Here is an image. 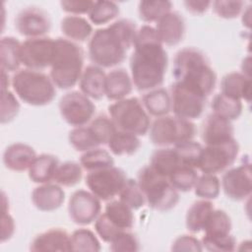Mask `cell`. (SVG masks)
<instances>
[{"label": "cell", "instance_id": "cell-1", "mask_svg": "<svg viewBox=\"0 0 252 252\" xmlns=\"http://www.w3.org/2000/svg\"><path fill=\"white\" fill-rule=\"evenodd\" d=\"M168 56L154 27L145 25L137 32L130 57L133 85L139 91L158 88L164 80Z\"/></svg>", "mask_w": 252, "mask_h": 252}, {"label": "cell", "instance_id": "cell-2", "mask_svg": "<svg viewBox=\"0 0 252 252\" xmlns=\"http://www.w3.org/2000/svg\"><path fill=\"white\" fill-rule=\"evenodd\" d=\"M137 32L135 23L128 19H120L106 28L96 30L88 45L91 61L100 68L121 64L127 51L134 46Z\"/></svg>", "mask_w": 252, "mask_h": 252}, {"label": "cell", "instance_id": "cell-3", "mask_svg": "<svg viewBox=\"0 0 252 252\" xmlns=\"http://www.w3.org/2000/svg\"><path fill=\"white\" fill-rule=\"evenodd\" d=\"M172 75L175 82L191 88L206 97L215 90L217 75L206 55L195 47L180 49L174 57Z\"/></svg>", "mask_w": 252, "mask_h": 252}, {"label": "cell", "instance_id": "cell-4", "mask_svg": "<svg viewBox=\"0 0 252 252\" xmlns=\"http://www.w3.org/2000/svg\"><path fill=\"white\" fill-rule=\"evenodd\" d=\"M83 66L84 51L82 47L67 38H56L49 76L55 87L68 90L76 86L84 71Z\"/></svg>", "mask_w": 252, "mask_h": 252}, {"label": "cell", "instance_id": "cell-5", "mask_svg": "<svg viewBox=\"0 0 252 252\" xmlns=\"http://www.w3.org/2000/svg\"><path fill=\"white\" fill-rule=\"evenodd\" d=\"M11 84L17 96L30 105L49 104L56 95L51 78L40 71L22 69L14 74Z\"/></svg>", "mask_w": 252, "mask_h": 252}, {"label": "cell", "instance_id": "cell-6", "mask_svg": "<svg viewBox=\"0 0 252 252\" xmlns=\"http://www.w3.org/2000/svg\"><path fill=\"white\" fill-rule=\"evenodd\" d=\"M137 182L150 208L166 212L177 205L179 201L178 191L171 185L168 177L157 172L150 164L139 170Z\"/></svg>", "mask_w": 252, "mask_h": 252}, {"label": "cell", "instance_id": "cell-7", "mask_svg": "<svg viewBox=\"0 0 252 252\" xmlns=\"http://www.w3.org/2000/svg\"><path fill=\"white\" fill-rule=\"evenodd\" d=\"M108 112L117 130L129 132L138 137L146 135L150 130L149 113L137 97L116 100L108 106Z\"/></svg>", "mask_w": 252, "mask_h": 252}, {"label": "cell", "instance_id": "cell-8", "mask_svg": "<svg viewBox=\"0 0 252 252\" xmlns=\"http://www.w3.org/2000/svg\"><path fill=\"white\" fill-rule=\"evenodd\" d=\"M150 140L156 146H175L193 140L196 134L195 124L191 120L175 115L158 117L150 126Z\"/></svg>", "mask_w": 252, "mask_h": 252}, {"label": "cell", "instance_id": "cell-9", "mask_svg": "<svg viewBox=\"0 0 252 252\" xmlns=\"http://www.w3.org/2000/svg\"><path fill=\"white\" fill-rule=\"evenodd\" d=\"M126 180L125 172L114 165L89 171L86 176V184L90 191L100 201L107 202L119 195Z\"/></svg>", "mask_w": 252, "mask_h": 252}, {"label": "cell", "instance_id": "cell-10", "mask_svg": "<svg viewBox=\"0 0 252 252\" xmlns=\"http://www.w3.org/2000/svg\"><path fill=\"white\" fill-rule=\"evenodd\" d=\"M238 153L239 145L235 139L219 145H206L203 148L198 168L203 173H220L234 163Z\"/></svg>", "mask_w": 252, "mask_h": 252}, {"label": "cell", "instance_id": "cell-11", "mask_svg": "<svg viewBox=\"0 0 252 252\" xmlns=\"http://www.w3.org/2000/svg\"><path fill=\"white\" fill-rule=\"evenodd\" d=\"M169 94L171 109L175 116L192 121L202 115L207 97L199 92L174 82Z\"/></svg>", "mask_w": 252, "mask_h": 252}, {"label": "cell", "instance_id": "cell-12", "mask_svg": "<svg viewBox=\"0 0 252 252\" xmlns=\"http://www.w3.org/2000/svg\"><path fill=\"white\" fill-rule=\"evenodd\" d=\"M58 107L63 120L74 127L85 126L92 120L95 111L92 99L78 91L65 94L60 98Z\"/></svg>", "mask_w": 252, "mask_h": 252}, {"label": "cell", "instance_id": "cell-13", "mask_svg": "<svg viewBox=\"0 0 252 252\" xmlns=\"http://www.w3.org/2000/svg\"><path fill=\"white\" fill-rule=\"evenodd\" d=\"M55 39L47 36L28 38L21 44V62L27 69L42 70L51 66Z\"/></svg>", "mask_w": 252, "mask_h": 252}, {"label": "cell", "instance_id": "cell-14", "mask_svg": "<svg viewBox=\"0 0 252 252\" xmlns=\"http://www.w3.org/2000/svg\"><path fill=\"white\" fill-rule=\"evenodd\" d=\"M220 186L225 196L233 201H242L252 191L251 164L248 160L235 167L228 168L222 175Z\"/></svg>", "mask_w": 252, "mask_h": 252}, {"label": "cell", "instance_id": "cell-15", "mask_svg": "<svg viewBox=\"0 0 252 252\" xmlns=\"http://www.w3.org/2000/svg\"><path fill=\"white\" fill-rule=\"evenodd\" d=\"M100 200L91 191L77 190L69 199V217L77 224L87 225L92 223L100 215Z\"/></svg>", "mask_w": 252, "mask_h": 252}, {"label": "cell", "instance_id": "cell-16", "mask_svg": "<svg viewBox=\"0 0 252 252\" xmlns=\"http://www.w3.org/2000/svg\"><path fill=\"white\" fill-rule=\"evenodd\" d=\"M19 33L29 38L44 36L51 28L48 14L39 7L31 6L23 9L15 19Z\"/></svg>", "mask_w": 252, "mask_h": 252}, {"label": "cell", "instance_id": "cell-17", "mask_svg": "<svg viewBox=\"0 0 252 252\" xmlns=\"http://www.w3.org/2000/svg\"><path fill=\"white\" fill-rule=\"evenodd\" d=\"M233 134L234 129L231 121L215 113L207 116L201 131L202 140L206 145H219L228 142L234 139Z\"/></svg>", "mask_w": 252, "mask_h": 252}, {"label": "cell", "instance_id": "cell-18", "mask_svg": "<svg viewBox=\"0 0 252 252\" xmlns=\"http://www.w3.org/2000/svg\"><path fill=\"white\" fill-rule=\"evenodd\" d=\"M155 29L161 43L172 46L182 40L185 33V22L179 13L170 11L157 22Z\"/></svg>", "mask_w": 252, "mask_h": 252}, {"label": "cell", "instance_id": "cell-19", "mask_svg": "<svg viewBox=\"0 0 252 252\" xmlns=\"http://www.w3.org/2000/svg\"><path fill=\"white\" fill-rule=\"evenodd\" d=\"M32 251H72L71 235L61 228H50L36 235L31 243Z\"/></svg>", "mask_w": 252, "mask_h": 252}, {"label": "cell", "instance_id": "cell-20", "mask_svg": "<svg viewBox=\"0 0 252 252\" xmlns=\"http://www.w3.org/2000/svg\"><path fill=\"white\" fill-rule=\"evenodd\" d=\"M65 200V192L58 184L44 183L33 189L32 202L41 212H51L61 207Z\"/></svg>", "mask_w": 252, "mask_h": 252}, {"label": "cell", "instance_id": "cell-21", "mask_svg": "<svg viewBox=\"0 0 252 252\" xmlns=\"http://www.w3.org/2000/svg\"><path fill=\"white\" fill-rule=\"evenodd\" d=\"M106 74L96 65L87 66L80 78L79 87L81 93L91 99L99 100L105 95Z\"/></svg>", "mask_w": 252, "mask_h": 252}, {"label": "cell", "instance_id": "cell-22", "mask_svg": "<svg viewBox=\"0 0 252 252\" xmlns=\"http://www.w3.org/2000/svg\"><path fill=\"white\" fill-rule=\"evenodd\" d=\"M35 158L36 154L33 148L24 143L11 144L3 153L4 165L13 171L29 169Z\"/></svg>", "mask_w": 252, "mask_h": 252}, {"label": "cell", "instance_id": "cell-23", "mask_svg": "<svg viewBox=\"0 0 252 252\" xmlns=\"http://www.w3.org/2000/svg\"><path fill=\"white\" fill-rule=\"evenodd\" d=\"M220 93L235 99L249 102L251 97V78L239 72L226 74L220 82Z\"/></svg>", "mask_w": 252, "mask_h": 252}, {"label": "cell", "instance_id": "cell-24", "mask_svg": "<svg viewBox=\"0 0 252 252\" xmlns=\"http://www.w3.org/2000/svg\"><path fill=\"white\" fill-rule=\"evenodd\" d=\"M132 90L133 82L125 69H114L106 74L105 95L108 99L116 101L126 98Z\"/></svg>", "mask_w": 252, "mask_h": 252}, {"label": "cell", "instance_id": "cell-25", "mask_svg": "<svg viewBox=\"0 0 252 252\" xmlns=\"http://www.w3.org/2000/svg\"><path fill=\"white\" fill-rule=\"evenodd\" d=\"M59 164V159L53 155L41 154L36 156L33 162L28 169L29 177L34 183H50L54 180Z\"/></svg>", "mask_w": 252, "mask_h": 252}, {"label": "cell", "instance_id": "cell-26", "mask_svg": "<svg viewBox=\"0 0 252 252\" xmlns=\"http://www.w3.org/2000/svg\"><path fill=\"white\" fill-rule=\"evenodd\" d=\"M214 209V205L210 200L201 199L195 201L186 213L185 224L187 229L192 233L202 231Z\"/></svg>", "mask_w": 252, "mask_h": 252}, {"label": "cell", "instance_id": "cell-27", "mask_svg": "<svg viewBox=\"0 0 252 252\" xmlns=\"http://www.w3.org/2000/svg\"><path fill=\"white\" fill-rule=\"evenodd\" d=\"M142 103L147 112L157 118L167 115L171 109L170 94L162 88H157L145 94Z\"/></svg>", "mask_w": 252, "mask_h": 252}, {"label": "cell", "instance_id": "cell-28", "mask_svg": "<svg viewBox=\"0 0 252 252\" xmlns=\"http://www.w3.org/2000/svg\"><path fill=\"white\" fill-rule=\"evenodd\" d=\"M61 32L67 39L72 41H85L93 33L92 25L81 16L70 15L61 21Z\"/></svg>", "mask_w": 252, "mask_h": 252}, {"label": "cell", "instance_id": "cell-29", "mask_svg": "<svg viewBox=\"0 0 252 252\" xmlns=\"http://www.w3.org/2000/svg\"><path fill=\"white\" fill-rule=\"evenodd\" d=\"M21 42L13 36H4L0 41V63L1 70L15 72L19 69L21 62Z\"/></svg>", "mask_w": 252, "mask_h": 252}, {"label": "cell", "instance_id": "cell-30", "mask_svg": "<svg viewBox=\"0 0 252 252\" xmlns=\"http://www.w3.org/2000/svg\"><path fill=\"white\" fill-rule=\"evenodd\" d=\"M150 165L159 174L169 177L179 165V160L174 148L161 147L156 150L152 157Z\"/></svg>", "mask_w": 252, "mask_h": 252}, {"label": "cell", "instance_id": "cell-31", "mask_svg": "<svg viewBox=\"0 0 252 252\" xmlns=\"http://www.w3.org/2000/svg\"><path fill=\"white\" fill-rule=\"evenodd\" d=\"M107 146L115 156H131L139 150L141 142L138 136L117 130L108 141Z\"/></svg>", "mask_w": 252, "mask_h": 252}, {"label": "cell", "instance_id": "cell-32", "mask_svg": "<svg viewBox=\"0 0 252 252\" xmlns=\"http://www.w3.org/2000/svg\"><path fill=\"white\" fill-rule=\"evenodd\" d=\"M132 211V209L120 200H110L105 206L104 214L120 229L129 230L134 225V215Z\"/></svg>", "mask_w": 252, "mask_h": 252}, {"label": "cell", "instance_id": "cell-33", "mask_svg": "<svg viewBox=\"0 0 252 252\" xmlns=\"http://www.w3.org/2000/svg\"><path fill=\"white\" fill-rule=\"evenodd\" d=\"M213 113L218 114L229 121L237 119L242 113V102L221 93L217 94L212 100Z\"/></svg>", "mask_w": 252, "mask_h": 252}, {"label": "cell", "instance_id": "cell-34", "mask_svg": "<svg viewBox=\"0 0 252 252\" xmlns=\"http://www.w3.org/2000/svg\"><path fill=\"white\" fill-rule=\"evenodd\" d=\"M80 164L84 169L94 171L113 166L114 159L108 151L97 147L85 152L81 156Z\"/></svg>", "mask_w": 252, "mask_h": 252}, {"label": "cell", "instance_id": "cell-35", "mask_svg": "<svg viewBox=\"0 0 252 252\" xmlns=\"http://www.w3.org/2000/svg\"><path fill=\"white\" fill-rule=\"evenodd\" d=\"M231 220L223 210L214 209L211 213L205 227L204 235L208 236H223L230 233Z\"/></svg>", "mask_w": 252, "mask_h": 252}, {"label": "cell", "instance_id": "cell-36", "mask_svg": "<svg viewBox=\"0 0 252 252\" xmlns=\"http://www.w3.org/2000/svg\"><path fill=\"white\" fill-rule=\"evenodd\" d=\"M172 4L169 1H141L138 6L139 17L146 23L158 22L165 14L171 11Z\"/></svg>", "mask_w": 252, "mask_h": 252}, {"label": "cell", "instance_id": "cell-37", "mask_svg": "<svg viewBox=\"0 0 252 252\" xmlns=\"http://www.w3.org/2000/svg\"><path fill=\"white\" fill-rule=\"evenodd\" d=\"M174 150L178 157L179 165L198 168V163L203 151V147L200 143L194 140L185 141L175 145Z\"/></svg>", "mask_w": 252, "mask_h": 252}, {"label": "cell", "instance_id": "cell-38", "mask_svg": "<svg viewBox=\"0 0 252 252\" xmlns=\"http://www.w3.org/2000/svg\"><path fill=\"white\" fill-rule=\"evenodd\" d=\"M82 165L75 161H65L58 165L54 182L60 186L72 187L78 184L83 176Z\"/></svg>", "mask_w": 252, "mask_h": 252}, {"label": "cell", "instance_id": "cell-39", "mask_svg": "<svg viewBox=\"0 0 252 252\" xmlns=\"http://www.w3.org/2000/svg\"><path fill=\"white\" fill-rule=\"evenodd\" d=\"M119 14V7L112 1H94L89 13L90 21L96 25H104L115 19Z\"/></svg>", "mask_w": 252, "mask_h": 252}, {"label": "cell", "instance_id": "cell-40", "mask_svg": "<svg viewBox=\"0 0 252 252\" xmlns=\"http://www.w3.org/2000/svg\"><path fill=\"white\" fill-rule=\"evenodd\" d=\"M168 178L171 185L178 192H188L194 188L198 174L194 167L178 165Z\"/></svg>", "mask_w": 252, "mask_h": 252}, {"label": "cell", "instance_id": "cell-41", "mask_svg": "<svg viewBox=\"0 0 252 252\" xmlns=\"http://www.w3.org/2000/svg\"><path fill=\"white\" fill-rule=\"evenodd\" d=\"M119 200L132 210H138L146 204V198L137 180L127 178L119 193Z\"/></svg>", "mask_w": 252, "mask_h": 252}, {"label": "cell", "instance_id": "cell-42", "mask_svg": "<svg viewBox=\"0 0 252 252\" xmlns=\"http://www.w3.org/2000/svg\"><path fill=\"white\" fill-rule=\"evenodd\" d=\"M100 243L95 234L87 228H78L71 234L72 251H99Z\"/></svg>", "mask_w": 252, "mask_h": 252}, {"label": "cell", "instance_id": "cell-43", "mask_svg": "<svg viewBox=\"0 0 252 252\" xmlns=\"http://www.w3.org/2000/svg\"><path fill=\"white\" fill-rule=\"evenodd\" d=\"M195 194L201 199L214 200L216 199L220 191V181L216 174L203 173L198 176L197 181L194 185Z\"/></svg>", "mask_w": 252, "mask_h": 252}, {"label": "cell", "instance_id": "cell-44", "mask_svg": "<svg viewBox=\"0 0 252 252\" xmlns=\"http://www.w3.org/2000/svg\"><path fill=\"white\" fill-rule=\"evenodd\" d=\"M68 138L71 146L78 152L85 153L99 146L89 126L75 127L70 131Z\"/></svg>", "mask_w": 252, "mask_h": 252}, {"label": "cell", "instance_id": "cell-45", "mask_svg": "<svg viewBox=\"0 0 252 252\" xmlns=\"http://www.w3.org/2000/svg\"><path fill=\"white\" fill-rule=\"evenodd\" d=\"M90 130L100 145L107 144L113 134L117 131L116 126L110 117L106 115H98L89 125Z\"/></svg>", "mask_w": 252, "mask_h": 252}, {"label": "cell", "instance_id": "cell-46", "mask_svg": "<svg viewBox=\"0 0 252 252\" xmlns=\"http://www.w3.org/2000/svg\"><path fill=\"white\" fill-rule=\"evenodd\" d=\"M203 248L209 251L228 252L236 248V240L230 233L223 236H208L204 235L202 240Z\"/></svg>", "mask_w": 252, "mask_h": 252}, {"label": "cell", "instance_id": "cell-47", "mask_svg": "<svg viewBox=\"0 0 252 252\" xmlns=\"http://www.w3.org/2000/svg\"><path fill=\"white\" fill-rule=\"evenodd\" d=\"M20 103L9 90L1 91V123L11 122L19 113Z\"/></svg>", "mask_w": 252, "mask_h": 252}, {"label": "cell", "instance_id": "cell-48", "mask_svg": "<svg viewBox=\"0 0 252 252\" xmlns=\"http://www.w3.org/2000/svg\"><path fill=\"white\" fill-rule=\"evenodd\" d=\"M110 250L114 252L118 251H138L140 249V243L137 236L128 231H120L110 242Z\"/></svg>", "mask_w": 252, "mask_h": 252}, {"label": "cell", "instance_id": "cell-49", "mask_svg": "<svg viewBox=\"0 0 252 252\" xmlns=\"http://www.w3.org/2000/svg\"><path fill=\"white\" fill-rule=\"evenodd\" d=\"M213 10L216 15L222 19H234L242 11L244 7L243 1L218 0L212 2Z\"/></svg>", "mask_w": 252, "mask_h": 252}, {"label": "cell", "instance_id": "cell-50", "mask_svg": "<svg viewBox=\"0 0 252 252\" xmlns=\"http://www.w3.org/2000/svg\"><path fill=\"white\" fill-rule=\"evenodd\" d=\"M94 229L97 233V235L104 241L110 243L113 238L123 229H120L118 226H116L103 213L102 215H99L96 220H94Z\"/></svg>", "mask_w": 252, "mask_h": 252}, {"label": "cell", "instance_id": "cell-51", "mask_svg": "<svg viewBox=\"0 0 252 252\" xmlns=\"http://www.w3.org/2000/svg\"><path fill=\"white\" fill-rule=\"evenodd\" d=\"M203 245L202 242L197 239L193 235L189 234H184L178 236L172 243L171 245V250L172 251H202Z\"/></svg>", "mask_w": 252, "mask_h": 252}, {"label": "cell", "instance_id": "cell-52", "mask_svg": "<svg viewBox=\"0 0 252 252\" xmlns=\"http://www.w3.org/2000/svg\"><path fill=\"white\" fill-rule=\"evenodd\" d=\"M94 1H80V0H64L60 2L63 11L74 16L89 14L94 6Z\"/></svg>", "mask_w": 252, "mask_h": 252}, {"label": "cell", "instance_id": "cell-53", "mask_svg": "<svg viewBox=\"0 0 252 252\" xmlns=\"http://www.w3.org/2000/svg\"><path fill=\"white\" fill-rule=\"evenodd\" d=\"M1 241L4 242L10 239L15 232V221L14 219L9 215V213L2 214L1 218Z\"/></svg>", "mask_w": 252, "mask_h": 252}, {"label": "cell", "instance_id": "cell-54", "mask_svg": "<svg viewBox=\"0 0 252 252\" xmlns=\"http://www.w3.org/2000/svg\"><path fill=\"white\" fill-rule=\"evenodd\" d=\"M186 10L194 15H202L212 5L211 1H184L183 2Z\"/></svg>", "mask_w": 252, "mask_h": 252}, {"label": "cell", "instance_id": "cell-55", "mask_svg": "<svg viewBox=\"0 0 252 252\" xmlns=\"http://www.w3.org/2000/svg\"><path fill=\"white\" fill-rule=\"evenodd\" d=\"M1 91H6L8 90L9 87V77H8V72L1 70Z\"/></svg>", "mask_w": 252, "mask_h": 252}]
</instances>
